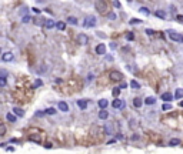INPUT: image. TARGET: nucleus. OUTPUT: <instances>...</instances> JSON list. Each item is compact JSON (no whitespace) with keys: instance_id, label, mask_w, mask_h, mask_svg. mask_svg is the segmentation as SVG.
<instances>
[{"instance_id":"nucleus-1","label":"nucleus","mask_w":183,"mask_h":154,"mask_svg":"<svg viewBox=\"0 0 183 154\" xmlns=\"http://www.w3.org/2000/svg\"><path fill=\"white\" fill-rule=\"evenodd\" d=\"M94 6H96L97 12H99L100 14H106L107 13V3L105 1V0H96Z\"/></svg>"},{"instance_id":"nucleus-2","label":"nucleus","mask_w":183,"mask_h":154,"mask_svg":"<svg viewBox=\"0 0 183 154\" xmlns=\"http://www.w3.org/2000/svg\"><path fill=\"white\" fill-rule=\"evenodd\" d=\"M96 26V17L93 14H89L86 16V19H84V21H83V27H94Z\"/></svg>"},{"instance_id":"nucleus-3","label":"nucleus","mask_w":183,"mask_h":154,"mask_svg":"<svg viewBox=\"0 0 183 154\" xmlns=\"http://www.w3.org/2000/svg\"><path fill=\"white\" fill-rule=\"evenodd\" d=\"M168 34H169V37H170L173 42H176V43H183V36L182 34L175 33L173 30H168Z\"/></svg>"},{"instance_id":"nucleus-4","label":"nucleus","mask_w":183,"mask_h":154,"mask_svg":"<svg viewBox=\"0 0 183 154\" xmlns=\"http://www.w3.org/2000/svg\"><path fill=\"white\" fill-rule=\"evenodd\" d=\"M109 77H110L112 81H120V80H123V74L120 71H117V70H112L109 73Z\"/></svg>"},{"instance_id":"nucleus-5","label":"nucleus","mask_w":183,"mask_h":154,"mask_svg":"<svg viewBox=\"0 0 183 154\" xmlns=\"http://www.w3.org/2000/svg\"><path fill=\"white\" fill-rule=\"evenodd\" d=\"M15 60V54L12 51H6V53H1V62L4 63H9V62H13Z\"/></svg>"},{"instance_id":"nucleus-6","label":"nucleus","mask_w":183,"mask_h":154,"mask_svg":"<svg viewBox=\"0 0 183 154\" xmlns=\"http://www.w3.org/2000/svg\"><path fill=\"white\" fill-rule=\"evenodd\" d=\"M96 54H106V46L103 44V43H100V44H97L96 46Z\"/></svg>"},{"instance_id":"nucleus-7","label":"nucleus","mask_w":183,"mask_h":154,"mask_svg":"<svg viewBox=\"0 0 183 154\" xmlns=\"http://www.w3.org/2000/svg\"><path fill=\"white\" fill-rule=\"evenodd\" d=\"M123 106H124V103H123V100H120V98H114L113 103H112V107L113 108H122Z\"/></svg>"},{"instance_id":"nucleus-8","label":"nucleus","mask_w":183,"mask_h":154,"mask_svg":"<svg viewBox=\"0 0 183 154\" xmlns=\"http://www.w3.org/2000/svg\"><path fill=\"white\" fill-rule=\"evenodd\" d=\"M77 42H79L80 44H87L89 37H87L86 34H83V33H82V34H79V36H77Z\"/></svg>"},{"instance_id":"nucleus-9","label":"nucleus","mask_w":183,"mask_h":154,"mask_svg":"<svg viewBox=\"0 0 183 154\" xmlns=\"http://www.w3.org/2000/svg\"><path fill=\"white\" fill-rule=\"evenodd\" d=\"M57 107H59V110L63 111V113H67V111H69V106H67V103H66V101H59Z\"/></svg>"},{"instance_id":"nucleus-10","label":"nucleus","mask_w":183,"mask_h":154,"mask_svg":"<svg viewBox=\"0 0 183 154\" xmlns=\"http://www.w3.org/2000/svg\"><path fill=\"white\" fill-rule=\"evenodd\" d=\"M172 98H173V96H172V93H169V91H166V93H163V94H162V100H165V103H166V101H170V100H172Z\"/></svg>"},{"instance_id":"nucleus-11","label":"nucleus","mask_w":183,"mask_h":154,"mask_svg":"<svg viewBox=\"0 0 183 154\" xmlns=\"http://www.w3.org/2000/svg\"><path fill=\"white\" fill-rule=\"evenodd\" d=\"M107 117H109V113H107L105 108H102V110L99 111V119H100V120H106Z\"/></svg>"},{"instance_id":"nucleus-12","label":"nucleus","mask_w":183,"mask_h":154,"mask_svg":"<svg viewBox=\"0 0 183 154\" xmlns=\"http://www.w3.org/2000/svg\"><path fill=\"white\" fill-rule=\"evenodd\" d=\"M54 26H56V24H54V21H53L52 19H49V20H46V21H45V27H46V29H49V30H50V29H53Z\"/></svg>"},{"instance_id":"nucleus-13","label":"nucleus","mask_w":183,"mask_h":154,"mask_svg":"<svg viewBox=\"0 0 183 154\" xmlns=\"http://www.w3.org/2000/svg\"><path fill=\"white\" fill-rule=\"evenodd\" d=\"M154 16H156V17H159V19H162V20H165V19H166V13H165L163 10H156V12H154Z\"/></svg>"},{"instance_id":"nucleus-14","label":"nucleus","mask_w":183,"mask_h":154,"mask_svg":"<svg viewBox=\"0 0 183 154\" xmlns=\"http://www.w3.org/2000/svg\"><path fill=\"white\" fill-rule=\"evenodd\" d=\"M77 106H79V108H82V110H86L87 101H86V100H77Z\"/></svg>"},{"instance_id":"nucleus-15","label":"nucleus","mask_w":183,"mask_h":154,"mask_svg":"<svg viewBox=\"0 0 183 154\" xmlns=\"http://www.w3.org/2000/svg\"><path fill=\"white\" fill-rule=\"evenodd\" d=\"M154 101H156V98L152 97V96H149V97H146V100H145V104H147V106H152L154 104Z\"/></svg>"},{"instance_id":"nucleus-16","label":"nucleus","mask_w":183,"mask_h":154,"mask_svg":"<svg viewBox=\"0 0 183 154\" xmlns=\"http://www.w3.org/2000/svg\"><path fill=\"white\" fill-rule=\"evenodd\" d=\"M175 98H176V100L183 98V89H177V90H176V93H175Z\"/></svg>"},{"instance_id":"nucleus-17","label":"nucleus","mask_w":183,"mask_h":154,"mask_svg":"<svg viewBox=\"0 0 183 154\" xmlns=\"http://www.w3.org/2000/svg\"><path fill=\"white\" fill-rule=\"evenodd\" d=\"M13 111H15L16 116H19V117H23V116H24V111H23L22 108H19V107H15L13 108Z\"/></svg>"},{"instance_id":"nucleus-18","label":"nucleus","mask_w":183,"mask_h":154,"mask_svg":"<svg viewBox=\"0 0 183 154\" xmlns=\"http://www.w3.org/2000/svg\"><path fill=\"white\" fill-rule=\"evenodd\" d=\"M142 104H143V101H142V98H139V97H136L135 100H133V106L135 107H142Z\"/></svg>"},{"instance_id":"nucleus-19","label":"nucleus","mask_w":183,"mask_h":154,"mask_svg":"<svg viewBox=\"0 0 183 154\" xmlns=\"http://www.w3.org/2000/svg\"><path fill=\"white\" fill-rule=\"evenodd\" d=\"M67 23H69V24H75V26H76V24H77V19L75 17V16H69V17H67Z\"/></svg>"},{"instance_id":"nucleus-20","label":"nucleus","mask_w":183,"mask_h":154,"mask_svg":"<svg viewBox=\"0 0 183 154\" xmlns=\"http://www.w3.org/2000/svg\"><path fill=\"white\" fill-rule=\"evenodd\" d=\"M56 27H57V30L63 31L66 29V23H63V21H59V23H56Z\"/></svg>"},{"instance_id":"nucleus-21","label":"nucleus","mask_w":183,"mask_h":154,"mask_svg":"<svg viewBox=\"0 0 183 154\" xmlns=\"http://www.w3.org/2000/svg\"><path fill=\"white\" fill-rule=\"evenodd\" d=\"M107 104H109V101L105 100V98H103V100H99V107H100V108H106Z\"/></svg>"},{"instance_id":"nucleus-22","label":"nucleus","mask_w":183,"mask_h":154,"mask_svg":"<svg viewBox=\"0 0 183 154\" xmlns=\"http://www.w3.org/2000/svg\"><path fill=\"white\" fill-rule=\"evenodd\" d=\"M45 113H46V114H49V116H53V114H56V108L49 107V108H46V110H45Z\"/></svg>"},{"instance_id":"nucleus-23","label":"nucleus","mask_w":183,"mask_h":154,"mask_svg":"<svg viewBox=\"0 0 183 154\" xmlns=\"http://www.w3.org/2000/svg\"><path fill=\"white\" fill-rule=\"evenodd\" d=\"M6 119H7L10 123H15V121H16V117L12 114V113H7V114H6Z\"/></svg>"},{"instance_id":"nucleus-24","label":"nucleus","mask_w":183,"mask_h":154,"mask_svg":"<svg viewBox=\"0 0 183 154\" xmlns=\"http://www.w3.org/2000/svg\"><path fill=\"white\" fill-rule=\"evenodd\" d=\"M180 144V140L179 139H172L169 141V146H179Z\"/></svg>"},{"instance_id":"nucleus-25","label":"nucleus","mask_w":183,"mask_h":154,"mask_svg":"<svg viewBox=\"0 0 183 154\" xmlns=\"http://www.w3.org/2000/svg\"><path fill=\"white\" fill-rule=\"evenodd\" d=\"M130 87H132V89H140V84H139V83H137L136 80H132V81H130Z\"/></svg>"},{"instance_id":"nucleus-26","label":"nucleus","mask_w":183,"mask_h":154,"mask_svg":"<svg viewBox=\"0 0 183 154\" xmlns=\"http://www.w3.org/2000/svg\"><path fill=\"white\" fill-rule=\"evenodd\" d=\"M6 134V126L3 123H0V137H3Z\"/></svg>"},{"instance_id":"nucleus-27","label":"nucleus","mask_w":183,"mask_h":154,"mask_svg":"<svg viewBox=\"0 0 183 154\" xmlns=\"http://www.w3.org/2000/svg\"><path fill=\"white\" fill-rule=\"evenodd\" d=\"M133 39H135V34H133V31H129V33L126 34V40H127V42H132Z\"/></svg>"},{"instance_id":"nucleus-28","label":"nucleus","mask_w":183,"mask_h":154,"mask_svg":"<svg viewBox=\"0 0 183 154\" xmlns=\"http://www.w3.org/2000/svg\"><path fill=\"white\" fill-rule=\"evenodd\" d=\"M40 86H43V81H42L40 78H37V80L34 81V84H33V89H37V87H40Z\"/></svg>"},{"instance_id":"nucleus-29","label":"nucleus","mask_w":183,"mask_h":154,"mask_svg":"<svg viewBox=\"0 0 183 154\" xmlns=\"http://www.w3.org/2000/svg\"><path fill=\"white\" fill-rule=\"evenodd\" d=\"M162 110H165V111H168V110H172V104H169V103H163V106H162Z\"/></svg>"},{"instance_id":"nucleus-30","label":"nucleus","mask_w":183,"mask_h":154,"mask_svg":"<svg viewBox=\"0 0 183 154\" xmlns=\"http://www.w3.org/2000/svg\"><path fill=\"white\" fill-rule=\"evenodd\" d=\"M7 84V78L6 77H0V87H4Z\"/></svg>"},{"instance_id":"nucleus-31","label":"nucleus","mask_w":183,"mask_h":154,"mask_svg":"<svg viewBox=\"0 0 183 154\" xmlns=\"http://www.w3.org/2000/svg\"><path fill=\"white\" fill-rule=\"evenodd\" d=\"M140 13H143V14H146V16L150 14V12H149V9H147V7H140Z\"/></svg>"},{"instance_id":"nucleus-32","label":"nucleus","mask_w":183,"mask_h":154,"mask_svg":"<svg viewBox=\"0 0 183 154\" xmlns=\"http://www.w3.org/2000/svg\"><path fill=\"white\" fill-rule=\"evenodd\" d=\"M30 20H31L30 16H23V19H22V21H23V23H29Z\"/></svg>"},{"instance_id":"nucleus-33","label":"nucleus","mask_w":183,"mask_h":154,"mask_svg":"<svg viewBox=\"0 0 183 154\" xmlns=\"http://www.w3.org/2000/svg\"><path fill=\"white\" fill-rule=\"evenodd\" d=\"M120 90H122L120 87H116V89L113 90V96H114V97H117V96H119V93H120Z\"/></svg>"},{"instance_id":"nucleus-34","label":"nucleus","mask_w":183,"mask_h":154,"mask_svg":"<svg viewBox=\"0 0 183 154\" xmlns=\"http://www.w3.org/2000/svg\"><path fill=\"white\" fill-rule=\"evenodd\" d=\"M139 23H140L139 19H132V20H130V24H139Z\"/></svg>"},{"instance_id":"nucleus-35","label":"nucleus","mask_w":183,"mask_h":154,"mask_svg":"<svg viewBox=\"0 0 183 154\" xmlns=\"http://www.w3.org/2000/svg\"><path fill=\"white\" fill-rule=\"evenodd\" d=\"M107 17H109L110 20H114V19H116V14H114V13H109V14H107Z\"/></svg>"},{"instance_id":"nucleus-36","label":"nucleus","mask_w":183,"mask_h":154,"mask_svg":"<svg viewBox=\"0 0 183 154\" xmlns=\"http://www.w3.org/2000/svg\"><path fill=\"white\" fill-rule=\"evenodd\" d=\"M113 4H114V7H120V1H119V0H114Z\"/></svg>"},{"instance_id":"nucleus-37","label":"nucleus","mask_w":183,"mask_h":154,"mask_svg":"<svg viewBox=\"0 0 183 154\" xmlns=\"http://www.w3.org/2000/svg\"><path fill=\"white\" fill-rule=\"evenodd\" d=\"M176 20L180 21V23H183V16H176Z\"/></svg>"},{"instance_id":"nucleus-38","label":"nucleus","mask_w":183,"mask_h":154,"mask_svg":"<svg viewBox=\"0 0 183 154\" xmlns=\"http://www.w3.org/2000/svg\"><path fill=\"white\" fill-rule=\"evenodd\" d=\"M93 78H94V76H93V74H89V76H87V81H92V80H93Z\"/></svg>"},{"instance_id":"nucleus-39","label":"nucleus","mask_w":183,"mask_h":154,"mask_svg":"<svg viewBox=\"0 0 183 154\" xmlns=\"http://www.w3.org/2000/svg\"><path fill=\"white\" fill-rule=\"evenodd\" d=\"M146 33H147L149 36H152V34H153V30H152V29H147V30H146Z\"/></svg>"},{"instance_id":"nucleus-40","label":"nucleus","mask_w":183,"mask_h":154,"mask_svg":"<svg viewBox=\"0 0 183 154\" xmlns=\"http://www.w3.org/2000/svg\"><path fill=\"white\" fill-rule=\"evenodd\" d=\"M120 89H126V83H122L120 84Z\"/></svg>"},{"instance_id":"nucleus-41","label":"nucleus","mask_w":183,"mask_h":154,"mask_svg":"<svg viewBox=\"0 0 183 154\" xmlns=\"http://www.w3.org/2000/svg\"><path fill=\"white\" fill-rule=\"evenodd\" d=\"M180 106H182V107H183V101H180Z\"/></svg>"},{"instance_id":"nucleus-42","label":"nucleus","mask_w":183,"mask_h":154,"mask_svg":"<svg viewBox=\"0 0 183 154\" xmlns=\"http://www.w3.org/2000/svg\"><path fill=\"white\" fill-rule=\"evenodd\" d=\"M0 53H1V50H0Z\"/></svg>"}]
</instances>
